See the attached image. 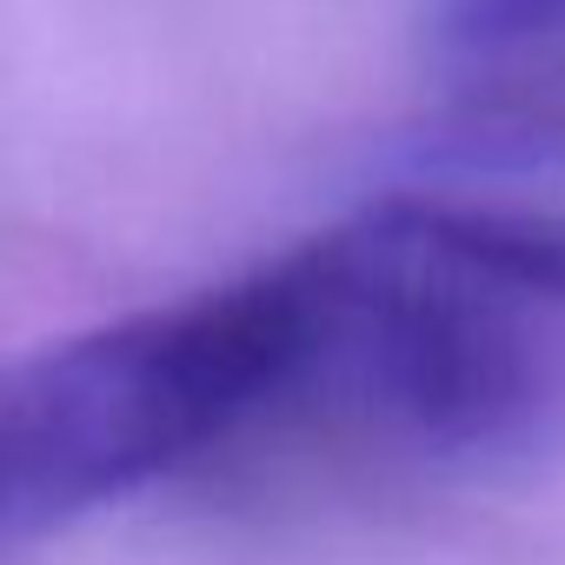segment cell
<instances>
[{"mask_svg":"<svg viewBox=\"0 0 565 565\" xmlns=\"http://www.w3.org/2000/svg\"><path fill=\"white\" fill-rule=\"evenodd\" d=\"M307 353V246L193 300L47 347L0 399V545L28 552L213 452L273 439Z\"/></svg>","mask_w":565,"mask_h":565,"instance_id":"cell-2","label":"cell"},{"mask_svg":"<svg viewBox=\"0 0 565 565\" xmlns=\"http://www.w3.org/2000/svg\"><path fill=\"white\" fill-rule=\"evenodd\" d=\"M433 41L466 61H519L565 41V0H439Z\"/></svg>","mask_w":565,"mask_h":565,"instance_id":"cell-4","label":"cell"},{"mask_svg":"<svg viewBox=\"0 0 565 565\" xmlns=\"http://www.w3.org/2000/svg\"><path fill=\"white\" fill-rule=\"evenodd\" d=\"M313 353L273 439L505 466L565 439V220L393 193L307 239Z\"/></svg>","mask_w":565,"mask_h":565,"instance_id":"cell-1","label":"cell"},{"mask_svg":"<svg viewBox=\"0 0 565 565\" xmlns=\"http://www.w3.org/2000/svg\"><path fill=\"white\" fill-rule=\"evenodd\" d=\"M399 160L413 180H512L565 167V54L499 67L459 87L439 114H426Z\"/></svg>","mask_w":565,"mask_h":565,"instance_id":"cell-3","label":"cell"}]
</instances>
